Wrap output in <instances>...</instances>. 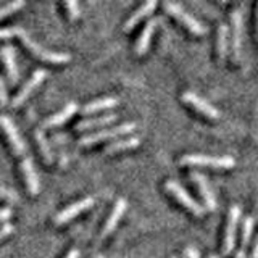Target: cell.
Wrapping results in <instances>:
<instances>
[{"mask_svg": "<svg viewBox=\"0 0 258 258\" xmlns=\"http://www.w3.org/2000/svg\"><path fill=\"white\" fill-rule=\"evenodd\" d=\"M20 39L23 40V44L28 47V50L36 55L37 58L44 60V61H50V63H67L71 60L70 53H64V52H55V50H48V48L42 47L40 44H37L34 39H32L26 31H24L23 28L18 29V34Z\"/></svg>", "mask_w": 258, "mask_h": 258, "instance_id": "cell-1", "label": "cell"}, {"mask_svg": "<svg viewBox=\"0 0 258 258\" xmlns=\"http://www.w3.org/2000/svg\"><path fill=\"white\" fill-rule=\"evenodd\" d=\"M179 163L192 165V166H210V168L228 169L236 165V160L228 155L215 157V155H205V153H187V155H184L179 160Z\"/></svg>", "mask_w": 258, "mask_h": 258, "instance_id": "cell-2", "label": "cell"}, {"mask_svg": "<svg viewBox=\"0 0 258 258\" xmlns=\"http://www.w3.org/2000/svg\"><path fill=\"white\" fill-rule=\"evenodd\" d=\"M163 7H165V10H166L169 15L174 16V18H176L177 21H181L190 32H194V34L202 36V34H205V32H207V28L204 26V24H202L194 15H190L187 10H185L184 7H181L179 4L165 2Z\"/></svg>", "mask_w": 258, "mask_h": 258, "instance_id": "cell-3", "label": "cell"}, {"mask_svg": "<svg viewBox=\"0 0 258 258\" xmlns=\"http://www.w3.org/2000/svg\"><path fill=\"white\" fill-rule=\"evenodd\" d=\"M165 189L171 194V196L179 202V204L184 207V208H187L190 213H194V215H197V216H202L205 213V208L202 207L199 202L194 199V197H190V194L185 190L182 185L179 184V182H176V181H173V179H169V181H166V184H165Z\"/></svg>", "mask_w": 258, "mask_h": 258, "instance_id": "cell-4", "label": "cell"}, {"mask_svg": "<svg viewBox=\"0 0 258 258\" xmlns=\"http://www.w3.org/2000/svg\"><path fill=\"white\" fill-rule=\"evenodd\" d=\"M0 127L4 129L7 139H8V142H10V147L16 153V157H20V160L28 158L29 155H28V150H26V144H24L23 137L20 136L15 123L7 115H0Z\"/></svg>", "mask_w": 258, "mask_h": 258, "instance_id": "cell-5", "label": "cell"}, {"mask_svg": "<svg viewBox=\"0 0 258 258\" xmlns=\"http://www.w3.org/2000/svg\"><path fill=\"white\" fill-rule=\"evenodd\" d=\"M134 129H136L134 123H123V124L110 127V129H100V131H97V133L81 137L79 145H86V147H89V145H94L97 142H102V141H107V139H113V137H119V136H124L127 133H133Z\"/></svg>", "mask_w": 258, "mask_h": 258, "instance_id": "cell-6", "label": "cell"}, {"mask_svg": "<svg viewBox=\"0 0 258 258\" xmlns=\"http://www.w3.org/2000/svg\"><path fill=\"white\" fill-rule=\"evenodd\" d=\"M242 36H244V20H242V8L237 7L231 12V34H229V42L232 47L234 61L240 60Z\"/></svg>", "mask_w": 258, "mask_h": 258, "instance_id": "cell-7", "label": "cell"}, {"mask_svg": "<svg viewBox=\"0 0 258 258\" xmlns=\"http://www.w3.org/2000/svg\"><path fill=\"white\" fill-rule=\"evenodd\" d=\"M240 220V207L234 204L229 208L228 221H226L224 228V237H223V253H231L234 245H236V236H237V226Z\"/></svg>", "mask_w": 258, "mask_h": 258, "instance_id": "cell-8", "label": "cell"}, {"mask_svg": "<svg viewBox=\"0 0 258 258\" xmlns=\"http://www.w3.org/2000/svg\"><path fill=\"white\" fill-rule=\"evenodd\" d=\"M182 100L184 103H187L189 107H192L194 110H197L199 113H202L204 116L210 118V119H216L221 116V111L216 107H213L212 103H208L205 99H202L200 95L194 94V92H184L182 94Z\"/></svg>", "mask_w": 258, "mask_h": 258, "instance_id": "cell-9", "label": "cell"}, {"mask_svg": "<svg viewBox=\"0 0 258 258\" xmlns=\"http://www.w3.org/2000/svg\"><path fill=\"white\" fill-rule=\"evenodd\" d=\"M92 205H94V197H84V199H81V200L75 202V204L64 207L61 212L56 213L53 216V223L55 224H64L67 221L73 220L75 216H78L79 213H83V212H86V210H89Z\"/></svg>", "mask_w": 258, "mask_h": 258, "instance_id": "cell-10", "label": "cell"}, {"mask_svg": "<svg viewBox=\"0 0 258 258\" xmlns=\"http://www.w3.org/2000/svg\"><path fill=\"white\" fill-rule=\"evenodd\" d=\"M47 73L45 70H36L34 73L31 75V78L24 83V86L20 89V92L15 95V99L12 100V107H20V105L28 99V97L36 91V89L40 86V83L45 79Z\"/></svg>", "mask_w": 258, "mask_h": 258, "instance_id": "cell-11", "label": "cell"}, {"mask_svg": "<svg viewBox=\"0 0 258 258\" xmlns=\"http://www.w3.org/2000/svg\"><path fill=\"white\" fill-rule=\"evenodd\" d=\"M190 179L196 182L197 189L200 192L202 200H204V208L210 210V212H213V210L216 208V197H215L212 187H210L208 179L202 173H199V171H192L190 173Z\"/></svg>", "mask_w": 258, "mask_h": 258, "instance_id": "cell-12", "label": "cell"}, {"mask_svg": "<svg viewBox=\"0 0 258 258\" xmlns=\"http://www.w3.org/2000/svg\"><path fill=\"white\" fill-rule=\"evenodd\" d=\"M0 58H2L10 84H16L18 83V67H16V60H15V48L10 44L2 45L0 47Z\"/></svg>", "mask_w": 258, "mask_h": 258, "instance_id": "cell-13", "label": "cell"}, {"mask_svg": "<svg viewBox=\"0 0 258 258\" xmlns=\"http://www.w3.org/2000/svg\"><path fill=\"white\" fill-rule=\"evenodd\" d=\"M157 24H158L157 18H152V20H149L147 23H145V26H144L142 32L139 34V37H137L136 45H134L136 55L141 56V55H144L145 52H147V48L150 45V39H152L153 32H155V29H157Z\"/></svg>", "mask_w": 258, "mask_h": 258, "instance_id": "cell-14", "label": "cell"}, {"mask_svg": "<svg viewBox=\"0 0 258 258\" xmlns=\"http://www.w3.org/2000/svg\"><path fill=\"white\" fill-rule=\"evenodd\" d=\"M126 207H127V202L124 199H118L115 207H113L111 213L108 215L107 221H105L103 228H102V237H107L110 232H113V229L116 228V224L119 221V218L123 216V213L126 212Z\"/></svg>", "mask_w": 258, "mask_h": 258, "instance_id": "cell-15", "label": "cell"}, {"mask_svg": "<svg viewBox=\"0 0 258 258\" xmlns=\"http://www.w3.org/2000/svg\"><path fill=\"white\" fill-rule=\"evenodd\" d=\"M21 171H23L24 181H26L28 190L31 192V196H37V192H39V177H37V173H36L34 163H32V160L29 157L21 160Z\"/></svg>", "mask_w": 258, "mask_h": 258, "instance_id": "cell-16", "label": "cell"}, {"mask_svg": "<svg viewBox=\"0 0 258 258\" xmlns=\"http://www.w3.org/2000/svg\"><path fill=\"white\" fill-rule=\"evenodd\" d=\"M76 110H78V105L75 102L67 103L60 111H56V113H53L52 116H48L44 121V123H42V127H52V126H60V124H63L64 121L70 119L73 115H75Z\"/></svg>", "mask_w": 258, "mask_h": 258, "instance_id": "cell-17", "label": "cell"}, {"mask_svg": "<svg viewBox=\"0 0 258 258\" xmlns=\"http://www.w3.org/2000/svg\"><path fill=\"white\" fill-rule=\"evenodd\" d=\"M228 48H229V28L226 23H220L216 29V55L218 60L223 61L228 55Z\"/></svg>", "mask_w": 258, "mask_h": 258, "instance_id": "cell-18", "label": "cell"}, {"mask_svg": "<svg viewBox=\"0 0 258 258\" xmlns=\"http://www.w3.org/2000/svg\"><path fill=\"white\" fill-rule=\"evenodd\" d=\"M155 7H157V2L155 0H149V2H145L142 4L134 13H131V16L126 20L124 23V31H129V29H133L137 23H139L142 18H145V16H149L153 10H155Z\"/></svg>", "mask_w": 258, "mask_h": 258, "instance_id": "cell-19", "label": "cell"}, {"mask_svg": "<svg viewBox=\"0 0 258 258\" xmlns=\"http://www.w3.org/2000/svg\"><path fill=\"white\" fill-rule=\"evenodd\" d=\"M116 119L115 113H107V115H102V116H95V118H87L79 121L76 124L78 131H86V129H94V127H100V126H107L110 123Z\"/></svg>", "mask_w": 258, "mask_h": 258, "instance_id": "cell-20", "label": "cell"}, {"mask_svg": "<svg viewBox=\"0 0 258 258\" xmlns=\"http://www.w3.org/2000/svg\"><path fill=\"white\" fill-rule=\"evenodd\" d=\"M116 105H118L116 97H103V99H95L92 102L86 103L84 107H83V113H84V115H91V113L100 111V110H105V108L116 107Z\"/></svg>", "mask_w": 258, "mask_h": 258, "instance_id": "cell-21", "label": "cell"}, {"mask_svg": "<svg viewBox=\"0 0 258 258\" xmlns=\"http://www.w3.org/2000/svg\"><path fill=\"white\" fill-rule=\"evenodd\" d=\"M141 144L139 137H127V139H118L115 142H111L110 145H107L105 149V153H116L121 150H127V149H134Z\"/></svg>", "mask_w": 258, "mask_h": 258, "instance_id": "cell-22", "label": "cell"}, {"mask_svg": "<svg viewBox=\"0 0 258 258\" xmlns=\"http://www.w3.org/2000/svg\"><path fill=\"white\" fill-rule=\"evenodd\" d=\"M253 216H244L242 218V223H240V245L242 248H245L250 242V237H252V231H253Z\"/></svg>", "mask_w": 258, "mask_h": 258, "instance_id": "cell-23", "label": "cell"}, {"mask_svg": "<svg viewBox=\"0 0 258 258\" xmlns=\"http://www.w3.org/2000/svg\"><path fill=\"white\" fill-rule=\"evenodd\" d=\"M36 139H37V144H39V147H40V152H42V155H44V160L50 163V161H52V152H50V147H48L47 139L44 137V134H42L40 129L36 133Z\"/></svg>", "mask_w": 258, "mask_h": 258, "instance_id": "cell-24", "label": "cell"}, {"mask_svg": "<svg viewBox=\"0 0 258 258\" xmlns=\"http://www.w3.org/2000/svg\"><path fill=\"white\" fill-rule=\"evenodd\" d=\"M24 7V2L23 0H15V2H10V4H7V5H2L0 7V18H4V16L7 15H10L13 12H16L18 8Z\"/></svg>", "mask_w": 258, "mask_h": 258, "instance_id": "cell-25", "label": "cell"}, {"mask_svg": "<svg viewBox=\"0 0 258 258\" xmlns=\"http://www.w3.org/2000/svg\"><path fill=\"white\" fill-rule=\"evenodd\" d=\"M64 8H67L70 20H76L79 16V5H78V2H75V0H70V2L64 4Z\"/></svg>", "mask_w": 258, "mask_h": 258, "instance_id": "cell-26", "label": "cell"}, {"mask_svg": "<svg viewBox=\"0 0 258 258\" xmlns=\"http://www.w3.org/2000/svg\"><path fill=\"white\" fill-rule=\"evenodd\" d=\"M20 26H12V28H0V39H10L18 34Z\"/></svg>", "mask_w": 258, "mask_h": 258, "instance_id": "cell-27", "label": "cell"}, {"mask_svg": "<svg viewBox=\"0 0 258 258\" xmlns=\"http://www.w3.org/2000/svg\"><path fill=\"white\" fill-rule=\"evenodd\" d=\"M8 103V94H7V87L2 76H0V107H7Z\"/></svg>", "mask_w": 258, "mask_h": 258, "instance_id": "cell-28", "label": "cell"}, {"mask_svg": "<svg viewBox=\"0 0 258 258\" xmlns=\"http://www.w3.org/2000/svg\"><path fill=\"white\" fill-rule=\"evenodd\" d=\"M184 256H185V258H200L199 250H197L196 247H192V245L185 247V250H184Z\"/></svg>", "mask_w": 258, "mask_h": 258, "instance_id": "cell-29", "label": "cell"}, {"mask_svg": "<svg viewBox=\"0 0 258 258\" xmlns=\"http://www.w3.org/2000/svg\"><path fill=\"white\" fill-rule=\"evenodd\" d=\"M12 232H13V226L12 224H4L2 228H0V239L7 237L8 234H12Z\"/></svg>", "mask_w": 258, "mask_h": 258, "instance_id": "cell-30", "label": "cell"}, {"mask_svg": "<svg viewBox=\"0 0 258 258\" xmlns=\"http://www.w3.org/2000/svg\"><path fill=\"white\" fill-rule=\"evenodd\" d=\"M12 216V210L10 208H0V223L8 220Z\"/></svg>", "mask_w": 258, "mask_h": 258, "instance_id": "cell-31", "label": "cell"}, {"mask_svg": "<svg viewBox=\"0 0 258 258\" xmlns=\"http://www.w3.org/2000/svg\"><path fill=\"white\" fill-rule=\"evenodd\" d=\"M64 258H79V250H78V248L70 250V252L67 253V256H64Z\"/></svg>", "mask_w": 258, "mask_h": 258, "instance_id": "cell-32", "label": "cell"}, {"mask_svg": "<svg viewBox=\"0 0 258 258\" xmlns=\"http://www.w3.org/2000/svg\"><path fill=\"white\" fill-rule=\"evenodd\" d=\"M250 258H258V236L255 239V244H253V248H252V256Z\"/></svg>", "mask_w": 258, "mask_h": 258, "instance_id": "cell-33", "label": "cell"}, {"mask_svg": "<svg viewBox=\"0 0 258 258\" xmlns=\"http://www.w3.org/2000/svg\"><path fill=\"white\" fill-rule=\"evenodd\" d=\"M234 258H245V248L240 247L237 252H236V256H234Z\"/></svg>", "mask_w": 258, "mask_h": 258, "instance_id": "cell-34", "label": "cell"}, {"mask_svg": "<svg viewBox=\"0 0 258 258\" xmlns=\"http://www.w3.org/2000/svg\"><path fill=\"white\" fill-rule=\"evenodd\" d=\"M255 21H256V44H258V5H256V18H255Z\"/></svg>", "mask_w": 258, "mask_h": 258, "instance_id": "cell-35", "label": "cell"}, {"mask_svg": "<svg viewBox=\"0 0 258 258\" xmlns=\"http://www.w3.org/2000/svg\"><path fill=\"white\" fill-rule=\"evenodd\" d=\"M208 258H220V256L215 255V253H212V255H208Z\"/></svg>", "mask_w": 258, "mask_h": 258, "instance_id": "cell-36", "label": "cell"}, {"mask_svg": "<svg viewBox=\"0 0 258 258\" xmlns=\"http://www.w3.org/2000/svg\"><path fill=\"white\" fill-rule=\"evenodd\" d=\"M95 258H103V256H95Z\"/></svg>", "mask_w": 258, "mask_h": 258, "instance_id": "cell-37", "label": "cell"}, {"mask_svg": "<svg viewBox=\"0 0 258 258\" xmlns=\"http://www.w3.org/2000/svg\"><path fill=\"white\" fill-rule=\"evenodd\" d=\"M171 258H177V256H174V255H173V256H171Z\"/></svg>", "mask_w": 258, "mask_h": 258, "instance_id": "cell-38", "label": "cell"}]
</instances>
